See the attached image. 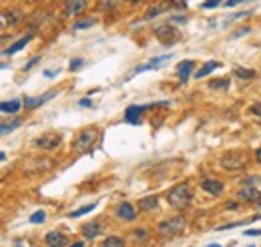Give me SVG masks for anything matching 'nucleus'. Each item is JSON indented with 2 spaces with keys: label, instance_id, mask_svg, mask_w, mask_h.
Returning a JSON list of instances; mask_svg holds the SVG:
<instances>
[{
  "label": "nucleus",
  "instance_id": "nucleus-38",
  "mask_svg": "<svg viewBox=\"0 0 261 247\" xmlns=\"http://www.w3.org/2000/svg\"><path fill=\"white\" fill-rule=\"evenodd\" d=\"M241 2H245V0H225V6H227V8H233V6L241 4Z\"/></svg>",
  "mask_w": 261,
  "mask_h": 247
},
{
  "label": "nucleus",
  "instance_id": "nucleus-28",
  "mask_svg": "<svg viewBox=\"0 0 261 247\" xmlns=\"http://www.w3.org/2000/svg\"><path fill=\"white\" fill-rule=\"evenodd\" d=\"M167 6H169V4H161V6H153V8H149V10L145 12V18H147V20H151V18H155V16H157V14L161 12V10H165Z\"/></svg>",
  "mask_w": 261,
  "mask_h": 247
},
{
  "label": "nucleus",
  "instance_id": "nucleus-18",
  "mask_svg": "<svg viewBox=\"0 0 261 247\" xmlns=\"http://www.w3.org/2000/svg\"><path fill=\"white\" fill-rule=\"evenodd\" d=\"M22 20V16H20V12L16 10V8H12V10H4L2 12V24L6 26L8 22H10V26H14V24H18Z\"/></svg>",
  "mask_w": 261,
  "mask_h": 247
},
{
  "label": "nucleus",
  "instance_id": "nucleus-47",
  "mask_svg": "<svg viewBox=\"0 0 261 247\" xmlns=\"http://www.w3.org/2000/svg\"><path fill=\"white\" fill-rule=\"evenodd\" d=\"M255 205H257V207H261V199H259V201H257V203H255Z\"/></svg>",
  "mask_w": 261,
  "mask_h": 247
},
{
  "label": "nucleus",
  "instance_id": "nucleus-20",
  "mask_svg": "<svg viewBox=\"0 0 261 247\" xmlns=\"http://www.w3.org/2000/svg\"><path fill=\"white\" fill-rule=\"evenodd\" d=\"M20 105H24L20 99H12L10 103H2V105H0V111H2L4 115H16V113L20 111Z\"/></svg>",
  "mask_w": 261,
  "mask_h": 247
},
{
  "label": "nucleus",
  "instance_id": "nucleus-46",
  "mask_svg": "<svg viewBox=\"0 0 261 247\" xmlns=\"http://www.w3.org/2000/svg\"><path fill=\"white\" fill-rule=\"evenodd\" d=\"M207 247H221V245H217V243H211V245H207Z\"/></svg>",
  "mask_w": 261,
  "mask_h": 247
},
{
  "label": "nucleus",
  "instance_id": "nucleus-36",
  "mask_svg": "<svg viewBox=\"0 0 261 247\" xmlns=\"http://www.w3.org/2000/svg\"><path fill=\"white\" fill-rule=\"evenodd\" d=\"M247 32H249V28H247V26H245V28H239V30H235V32H233V38H239V36H243V34H247Z\"/></svg>",
  "mask_w": 261,
  "mask_h": 247
},
{
  "label": "nucleus",
  "instance_id": "nucleus-25",
  "mask_svg": "<svg viewBox=\"0 0 261 247\" xmlns=\"http://www.w3.org/2000/svg\"><path fill=\"white\" fill-rule=\"evenodd\" d=\"M103 247H125V241L121 239V237H107L105 241H103Z\"/></svg>",
  "mask_w": 261,
  "mask_h": 247
},
{
  "label": "nucleus",
  "instance_id": "nucleus-21",
  "mask_svg": "<svg viewBox=\"0 0 261 247\" xmlns=\"http://www.w3.org/2000/svg\"><path fill=\"white\" fill-rule=\"evenodd\" d=\"M34 34H28V36H24V38H20V40H16L14 44H10L8 48H4V54H16L18 50H22L28 42H30V38H32Z\"/></svg>",
  "mask_w": 261,
  "mask_h": 247
},
{
  "label": "nucleus",
  "instance_id": "nucleus-27",
  "mask_svg": "<svg viewBox=\"0 0 261 247\" xmlns=\"http://www.w3.org/2000/svg\"><path fill=\"white\" fill-rule=\"evenodd\" d=\"M121 0H99V10H113L115 6H119Z\"/></svg>",
  "mask_w": 261,
  "mask_h": 247
},
{
  "label": "nucleus",
  "instance_id": "nucleus-4",
  "mask_svg": "<svg viewBox=\"0 0 261 247\" xmlns=\"http://www.w3.org/2000/svg\"><path fill=\"white\" fill-rule=\"evenodd\" d=\"M247 165V155L241 151H229L221 157V167L227 171H241Z\"/></svg>",
  "mask_w": 261,
  "mask_h": 247
},
{
  "label": "nucleus",
  "instance_id": "nucleus-40",
  "mask_svg": "<svg viewBox=\"0 0 261 247\" xmlns=\"http://www.w3.org/2000/svg\"><path fill=\"white\" fill-rule=\"evenodd\" d=\"M225 207H227V211H237L239 209V203H227Z\"/></svg>",
  "mask_w": 261,
  "mask_h": 247
},
{
  "label": "nucleus",
  "instance_id": "nucleus-17",
  "mask_svg": "<svg viewBox=\"0 0 261 247\" xmlns=\"http://www.w3.org/2000/svg\"><path fill=\"white\" fill-rule=\"evenodd\" d=\"M81 231H83V235H85L87 239H95L97 235H101L103 227H101V223H99V221H95V223H85Z\"/></svg>",
  "mask_w": 261,
  "mask_h": 247
},
{
  "label": "nucleus",
  "instance_id": "nucleus-37",
  "mask_svg": "<svg viewBox=\"0 0 261 247\" xmlns=\"http://www.w3.org/2000/svg\"><path fill=\"white\" fill-rule=\"evenodd\" d=\"M38 60H40V56H34L32 60H28V62H26V66H24V70H30V68H32V66H34Z\"/></svg>",
  "mask_w": 261,
  "mask_h": 247
},
{
  "label": "nucleus",
  "instance_id": "nucleus-16",
  "mask_svg": "<svg viewBox=\"0 0 261 247\" xmlns=\"http://www.w3.org/2000/svg\"><path fill=\"white\" fill-rule=\"evenodd\" d=\"M193 68H195V60H183V62H179L177 74H179L181 83H187L189 80V76L193 74Z\"/></svg>",
  "mask_w": 261,
  "mask_h": 247
},
{
  "label": "nucleus",
  "instance_id": "nucleus-45",
  "mask_svg": "<svg viewBox=\"0 0 261 247\" xmlns=\"http://www.w3.org/2000/svg\"><path fill=\"white\" fill-rule=\"evenodd\" d=\"M71 247H85V245H83V241H79V243H75V245H71Z\"/></svg>",
  "mask_w": 261,
  "mask_h": 247
},
{
  "label": "nucleus",
  "instance_id": "nucleus-39",
  "mask_svg": "<svg viewBox=\"0 0 261 247\" xmlns=\"http://www.w3.org/2000/svg\"><path fill=\"white\" fill-rule=\"evenodd\" d=\"M91 105H93L91 99H81V101H79V107H91Z\"/></svg>",
  "mask_w": 261,
  "mask_h": 247
},
{
  "label": "nucleus",
  "instance_id": "nucleus-5",
  "mask_svg": "<svg viewBox=\"0 0 261 247\" xmlns=\"http://www.w3.org/2000/svg\"><path fill=\"white\" fill-rule=\"evenodd\" d=\"M169 103H151V105H130L125 111V123H130V125H139L141 119H143V113L145 111H151V109H157V107H165Z\"/></svg>",
  "mask_w": 261,
  "mask_h": 247
},
{
  "label": "nucleus",
  "instance_id": "nucleus-1",
  "mask_svg": "<svg viewBox=\"0 0 261 247\" xmlns=\"http://www.w3.org/2000/svg\"><path fill=\"white\" fill-rule=\"evenodd\" d=\"M191 197H193V193H191L189 183H177L175 187H171L167 191V201L177 211H183L191 203Z\"/></svg>",
  "mask_w": 261,
  "mask_h": 247
},
{
  "label": "nucleus",
  "instance_id": "nucleus-44",
  "mask_svg": "<svg viewBox=\"0 0 261 247\" xmlns=\"http://www.w3.org/2000/svg\"><path fill=\"white\" fill-rule=\"evenodd\" d=\"M255 161H257V163L261 165V147L257 149V151H255Z\"/></svg>",
  "mask_w": 261,
  "mask_h": 247
},
{
  "label": "nucleus",
  "instance_id": "nucleus-22",
  "mask_svg": "<svg viewBox=\"0 0 261 247\" xmlns=\"http://www.w3.org/2000/svg\"><path fill=\"white\" fill-rule=\"evenodd\" d=\"M221 66V62L219 60H209V62H205V66H201L197 72H195V78H203V76H207V74H211L215 68H219Z\"/></svg>",
  "mask_w": 261,
  "mask_h": 247
},
{
  "label": "nucleus",
  "instance_id": "nucleus-29",
  "mask_svg": "<svg viewBox=\"0 0 261 247\" xmlns=\"http://www.w3.org/2000/svg\"><path fill=\"white\" fill-rule=\"evenodd\" d=\"M209 87H211V89H221V91H227V89H229V78H217V80H213Z\"/></svg>",
  "mask_w": 261,
  "mask_h": 247
},
{
  "label": "nucleus",
  "instance_id": "nucleus-12",
  "mask_svg": "<svg viewBox=\"0 0 261 247\" xmlns=\"http://www.w3.org/2000/svg\"><path fill=\"white\" fill-rule=\"evenodd\" d=\"M44 243H46V247H67L69 239H67V235H62L58 231H50V233H46Z\"/></svg>",
  "mask_w": 261,
  "mask_h": 247
},
{
  "label": "nucleus",
  "instance_id": "nucleus-8",
  "mask_svg": "<svg viewBox=\"0 0 261 247\" xmlns=\"http://www.w3.org/2000/svg\"><path fill=\"white\" fill-rule=\"evenodd\" d=\"M60 141H62V137H60L58 133L50 131V133H44V135H40V137L34 141V147H38V149H44V151H52V149H56V147L60 145Z\"/></svg>",
  "mask_w": 261,
  "mask_h": 247
},
{
  "label": "nucleus",
  "instance_id": "nucleus-3",
  "mask_svg": "<svg viewBox=\"0 0 261 247\" xmlns=\"http://www.w3.org/2000/svg\"><path fill=\"white\" fill-rule=\"evenodd\" d=\"M185 227H187V221H185L183 217H171V219H167V221H161L159 227H157V231H159L163 237H175V235L183 233Z\"/></svg>",
  "mask_w": 261,
  "mask_h": 247
},
{
  "label": "nucleus",
  "instance_id": "nucleus-14",
  "mask_svg": "<svg viewBox=\"0 0 261 247\" xmlns=\"http://www.w3.org/2000/svg\"><path fill=\"white\" fill-rule=\"evenodd\" d=\"M117 217L119 219H123V221H135V217H137V209L130 205V203H121L119 207H117Z\"/></svg>",
  "mask_w": 261,
  "mask_h": 247
},
{
  "label": "nucleus",
  "instance_id": "nucleus-9",
  "mask_svg": "<svg viewBox=\"0 0 261 247\" xmlns=\"http://www.w3.org/2000/svg\"><path fill=\"white\" fill-rule=\"evenodd\" d=\"M237 199L239 201H245V203H257L261 199V191L257 187H253V185H245L243 189H239Z\"/></svg>",
  "mask_w": 261,
  "mask_h": 247
},
{
  "label": "nucleus",
  "instance_id": "nucleus-33",
  "mask_svg": "<svg viewBox=\"0 0 261 247\" xmlns=\"http://www.w3.org/2000/svg\"><path fill=\"white\" fill-rule=\"evenodd\" d=\"M221 2H223V0H207V2L201 4V8H205V10H207V8H215V6H219Z\"/></svg>",
  "mask_w": 261,
  "mask_h": 247
},
{
  "label": "nucleus",
  "instance_id": "nucleus-26",
  "mask_svg": "<svg viewBox=\"0 0 261 247\" xmlns=\"http://www.w3.org/2000/svg\"><path fill=\"white\" fill-rule=\"evenodd\" d=\"M22 125V119H14L12 123H2V135H6V133H10V131H14L16 127H20Z\"/></svg>",
  "mask_w": 261,
  "mask_h": 247
},
{
  "label": "nucleus",
  "instance_id": "nucleus-35",
  "mask_svg": "<svg viewBox=\"0 0 261 247\" xmlns=\"http://www.w3.org/2000/svg\"><path fill=\"white\" fill-rule=\"evenodd\" d=\"M135 237H137V239H143V241H145V239L149 237V233H147L145 229H137V231H135Z\"/></svg>",
  "mask_w": 261,
  "mask_h": 247
},
{
  "label": "nucleus",
  "instance_id": "nucleus-13",
  "mask_svg": "<svg viewBox=\"0 0 261 247\" xmlns=\"http://www.w3.org/2000/svg\"><path fill=\"white\" fill-rule=\"evenodd\" d=\"M201 187L209 195H221L223 193V183L219 179H203L201 181Z\"/></svg>",
  "mask_w": 261,
  "mask_h": 247
},
{
  "label": "nucleus",
  "instance_id": "nucleus-32",
  "mask_svg": "<svg viewBox=\"0 0 261 247\" xmlns=\"http://www.w3.org/2000/svg\"><path fill=\"white\" fill-rule=\"evenodd\" d=\"M83 64H85L83 58H73V60H71V70H79Z\"/></svg>",
  "mask_w": 261,
  "mask_h": 247
},
{
  "label": "nucleus",
  "instance_id": "nucleus-2",
  "mask_svg": "<svg viewBox=\"0 0 261 247\" xmlns=\"http://www.w3.org/2000/svg\"><path fill=\"white\" fill-rule=\"evenodd\" d=\"M97 137H99V131H97L95 127L83 129V131L75 137V141H73V151H75V153H79V155L89 153V151L93 149V145H95Z\"/></svg>",
  "mask_w": 261,
  "mask_h": 247
},
{
  "label": "nucleus",
  "instance_id": "nucleus-6",
  "mask_svg": "<svg viewBox=\"0 0 261 247\" xmlns=\"http://www.w3.org/2000/svg\"><path fill=\"white\" fill-rule=\"evenodd\" d=\"M54 167V161L52 159H30L26 165H24V173L28 175H40V173H46Z\"/></svg>",
  "mask_w": 261,
  "mask_h": 247
},
{
  "label": "nucleus",
  "instance_id": "nucleus-43",
  "mask_svg": "<svg viewBox=\"0 0 261 247\" xmlns=\"http://www.w3.org/2000/svg\"><path fill=\"white\" fill-rule=\"evenodd\" d=\"M54 74H58V70H46V72H44V76H48V78L54 76Z\"/></svg>",
  "mask_w": 261,
  "mask_h": 247
},
{
  "label": "nucleus",
  "instance_id": "nucleus-19",
  "mask_svg": "<svg viewBox=\"0 0 261 247\" xmlns=\"http://www.w3.org/2000/svg\"><path fill=\"white\" fill-rule=\"evenodd\" d=\"M157 205H159V197L157 195H149V197L139 199V209L141 211H153V209H157Z\"/></svg>",
  "mask_w": 261,
  "mask_h": 247
},
{
  "label": "nucleus",
  "instance_id": "nucleus-30",
  "mask_svg": "<svg viewBox=\"0 0 261 247\" xmlns=\"http://www.w3.org/2000/svg\"><path fill=\"white\" fill-rule=\"evenodd\" d=\"M46 219V213L40 209V211H36V213H32L30 215V223H42Z\"/></svg>",
  "mask_w": 261,
  "mask_h": 247
},
{
  "label": "nucleus",
  "instance_id": "nucleus-34",
  "mask_svg": "<svg viewBox=\"0 0 261 247\" xmlns=\"http://www.w3.org/2000/svg\"><path fill=\"white\" fill-rule=\"evenodd\" d=\"M243 233H245L247 237H259V235H261V229H245Z\"/></svg>",
  "mask_w": 261,
  "mask_h": 247
},
{
  "label": "nucleus",
  "instance_id": "nucleus-23",
  "mask_svg": "<svg viewBox=\"0 0 261 247\" xmlns=\"http://www.w3.org/2000/svg\"><path fill=\"white\" fill-rule=\"evenodd\" d=\"M233 74L237 76V78H255V70H251V68H241V66H237V68H233Z\"/></svg>",
  "mask_w": 261,
  "mask_h": 247
},
{
  "label": "nucleus",
  "instance_id": "nucleus-42",
  "mask_svg": "<svg viewBox=\"0 0 261 247\" xmlns=\"http://www.w3.org/2000/svg\"><path fill=\"white\" fill-rule=\"evenodd\" d=\"M171 20H173V22H187L185 16H171Z\"/></svg>",
  "mask_w": 261,
  "mask_h": 247
},
{
  "label": "nucleus",
  "instance_id": "nucleus-31",
  "mask_svg": "<svg viewBox=\"0 0 261 247\" xmlns=\"http://www.w3.org/2000/svg\"><path fill=\"white\" fill-rule=\"evenodd\" d=\"M95 24V20H81V22H75V30H81V28H91Z\"/></svg>",
  "mask_w": 261,
  "mask_h": 247
},
{
  "label": "nucleus",
  "instance_id": "nucleus-41",
  "mask_svg": "<svg viewBox=\"0 0 261 247\" xmlns=\"http://www.w3.org/2000/svg\"><path fill=\"white\" fill-rule=\"evenodd\" d=\"M249 111H251L253 115H259V117H261V105H255V107H251Z\"/></svg>",
  "mask_w": 261,
  "mask_h": 247
},
{
  "label": "nucleus",
  "instance_id": "nucleus-15",
  "mask_svg": "<svg viewBox=\"0 0 261 247\" xmlns=\"http://www.w3.org/2000/svg\"><path fill=\"white\" fill-rule=\"evenodd\" d=\"M165 60H171V54H165V56H157V58H153V60H149V62H145V64H139V66L135 68V74H139V72H145V70H153V68H159V66H161V62H165Z\"/></svg>",
  "mask_w": 261,
  "mask_h": 247
},
{
  "label": "nucleus",
  "instance_id": "nucleus-48",
  "mask_svg": "<svg viewBox=\"0 0 261 247\" xmlns=\"http://www.w3.org/2000/svg\"><path fill=\"white\" fill-rule=\"evenodd\" d=\"M249 247H255V245H249Z\"/></svg>",
  "mask_w": 261,
  "mask_h": 247
},
{
  "label": "nucleus",
  "instance_id": "nucleus-11",
  "mask_svg": "<svg viewBox=\"0 0 261 247\" xmlns=\"http://www.w3.org/2000/svg\"><path fill=\"white\" fill-rule=\"evenodd\" d=\"M87 10V0H67L64 16H81Z\"/></svg>",
  "mask_w": 261,
  "mask_h": 247
},
{
  "label": "nucleus",
  "instance_id": "nucleus-24",
  "mask_svg": "<svg viewBox=\"0 0 261 247\" xmlns=\"http://www.w3.org/2000/svg\"><path fill=\"white\" fill-rule=\"evenodd\" d=\"M97 207V203H91V205H83L81 209H77V211H71L69 213V217L71 219H77V217H81V215H87V213H91L93 209Z\"/></svg>",
  "mask_w": 261,
  "mask_h": 247
},
{
  "label": "nucleus",
  "instance_id": "nucleus-10",
  "mask_svg": "<svg viewBox=\"0 0 261 247\" xmlns=\"http://www.w3.org/2000/svg\"><path fill=\"white\" fill-rule=\"evenodd\" d=\"M54 95H56V91H48V93H44V95H40V97H24V107L26 109H36V107H40V105H44V103H48L50 99H54Z\"/></svg>",
  "mask_w": 261,
  "mask_h": 247
},
{
  "label": "nucleus",
  "instance_id": "nucleus-7",
  "mask_svg": "<svg viewBox=\"0 0 261 247\" xmlns=\"http://www.w3.org/2000/svg\"><path fill=\"white\" fill-rule=\"evenodd\" d=\"M155 36H157L165 46H171V44H175V42L179 40V30H177L175 26H171V24H163V26H159V28L155 30Z\"/></svg>",
  "mask_w": 261,
  "mask_h": 247
}]
</instances>
